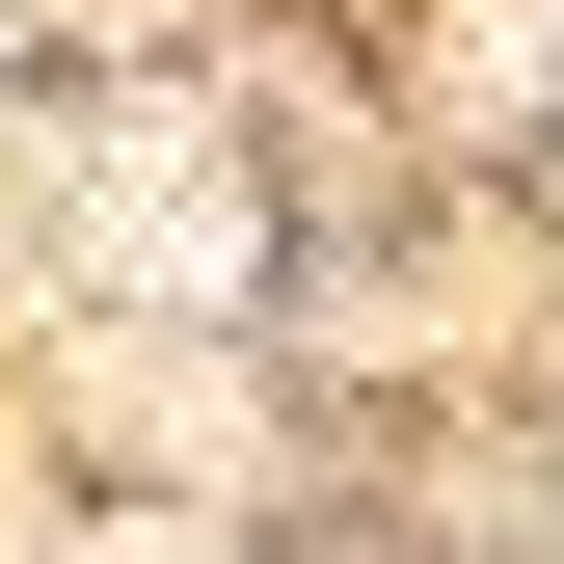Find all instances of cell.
Wrapping results in <instances>:
<instances>
[{"label":"cell","mask_w":564,"mask_h":564,"mask_svg":"<svg viewBox=\"0 0 564 564\" xmlns=\"http://www.w3.org/2000/svg\"><path fill=\"white\" fill-rule=\"evenodd\" d=\"M108 242L162 269V296H188V269H242V162H188V134H108Z\"/></svg>","instance_id":"1"}]
</instances>
